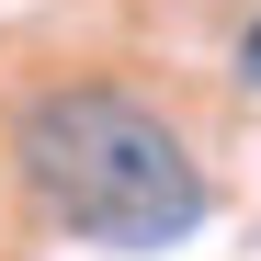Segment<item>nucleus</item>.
Masks as SVG:
<instances>
[{
	"instance_id": "2",
	"label": "nucleus",
	"mask_w": 261,
	"mask_h": 261,
	"mask_svg": "<svg viewBox=\"0 0 261 261\" xmlns=\"http://www.w3.org/2000/svg\"><path fill=\"white\" fill-rule=\"evenodd\" d=\"M239 80H250V91H261V23L239 34Z\"/></svg>"
},
{
	"instance_id": "1",
	"label": "nucleus",
	"mask_w": 261,
	"mask_h": 261,
	"mask_svg": "<svg viewBox=\"0 0 261 261\" xmlns=\"http://www.w3.org/2000/svg\"><path fill=\"white\" fill-rule=\"evenodd\" d=\"M12 170L23 193L91 250H170L204 227V159L159 102L114 80H57L12 114Z\"/></svg>"
}]
</instances>
